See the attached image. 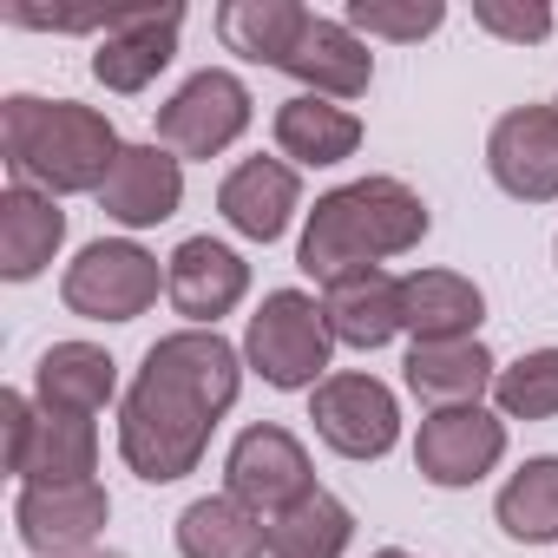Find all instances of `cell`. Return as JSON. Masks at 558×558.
<instances>
[{"label": "cell", "instance_id": "cell-9", "mask_svg": "<svg viewBox=\"0 0 558 558\" xmlns=\"http://www.w3.org/2000/svg\"><path fill=\"white\" fill-rule=\"evenodd\" d=\"M310 421H316V434H323L342 460H381V453L401 440L395 388L375 381V375H329V381L310 395Z\"/></svg>", "mask_w": 558, "mask_h": 558}, {"label": "cell", "instance_id": "cell-6", "mask_svg": "<svg viewBox=\"0 0 558 558\" xmlns=\"http://www.w3.org/2000/svg\"><path fill=\"white\" fill-rule=\"evenodd\" d=\"M158 256L145 250V243H132V236H99V243H86L73 263H66V276H60V296H66V310L73 316H86V323H138L151 303H158Z\"/></svg>", "mask_w": 558, "mask_h": 558}, {"label": "cell", "instance_id": "cell-12", "mask_svg": "<svg viewBox=\"0 0 558 558\" xmlns=\"http://www.w3.org/2000/svg\"><path fill=\"white\" fill-rule=\"evenodd\" d=\"M165 296L191 329H217L250 296V263L217 236H184L165 263Z\"/></svg>", "mask_w": 558, "mask_h": 558}, {"label": "cell", "instance_id": "cell-3", "mask_svg": "<svg viewBox=\"0 0 558 558\" xmlns=\"http://www.w3.org/2000/svg\"><path fill=\"white\" fill-rule=\"evenodd\" d=\"M0 145H8L14 184H34L47 197L99 191L125 151L106 112L80 99H34V93H14L0 106Z\"/></svg>", "mask_w": 558, "mask_h": 558}, {"label": "cell", "instance_id": "cell-16", "mask_svg": "<svg viewBox=\"0 0 558 558\" xmlns=\"http://www.w3.org/2000/svg\"><path fill=\"white\" fill-rule=\"evenodd\" d=\"M296 204H303V184H296V171H290L283 158H243V165L217 184L223 223H230L236 236H250V243H276V236L290 230Z\"/></svg>", "mask_w": 558, "mask_h": 558}, {"label": "cell", "instance_id": "cell-21", "mask_svg": "<svg viewBox=\"0 0 558 558\" xmlns=\"http://www.w3.org/2000/svg\"><path fill=\"white\" fill-rule=\"evenodd\" d=\"M119 395V362L93 342H53L34 368V401L47 414H106V401Z\"/></svg>", "mask_w": 558, "mask_h": 558}, {"label": "cell", "instance_id": "cell-24", "mask_svg": "<svg viewBox=\"0 0 558 558\" xmlns=\"http://www.w3.org/2000/svg\"><path fill=\"white\" fill-rule=\"evenodd\" d=\"M303 27H310V8H296V0H230V8H217L223 47L256 66H276V73L290 66Z\"/></svg>", "mask_w": 558, "mask_h": 558}, {"label": "cell", "instance_id": "cell-19", "mask_svg": "<svg viewBox=\"0 0 558 558\" xmlns=\"http://www.w3.org/2000/svg\"><path fill=\"white\" fill-rule=\"evenodd\" d=\"M60 243H66V210L47 191H34V184L0 191V276L8 283H34Z\"/></svg>", "mask_w": 558, "mask_h": 558}, {"label": "cell", "instance_id": "cell-25", "mask_svg": "<svg viewBox=\"0 0 558 558\" xmlns=\"http://www.w3.org/2000/svg\"><path fill=\"white\" fill-rule=\"evenodd\" d=\"M178 551L184 558H263L269 525L250 506H236L230 493H210V499H191L178 512Z\"/></svg>", "mask_w": 558, "mask_h": 558}, {"label": "cell", "instance_id": "cell-26", "mask_svg": "<svg viewBox=\"0 0 558 558\" xmlns=\"http://www.w3.org/2000/svg\"><path fill=\"white\" fill-rule=\"evenodd\" d=\"M493 519H499V532L519 538V545H551V538H558V453L525 460V466L499 486Z\"/></svg>", "mask_w": 558, "mask_h": 558}, {"label": "cell", "instance_id": "cell-23", "mask_svg": "<svg viewBox=\"0 0 558 558\" xmlns=\"http://www.w3.org/2000/svg\"><path fill=\"white\" fill-rule=\"evenodd\" d=\"M276 145H283V158H296L310 171L316 165H342L362 145V119L349 106H329L316 93H296V99L276 106Z\"/></svg>", "mask_w": 558, "mask_h": 558}, {"label": "cell", "instance_id": "cell-8", "mask_svg": "<svg viewBox=\"0 0 558 558\" xmlns=\"http://www.w3.org/2000/svg\"><path fill=\"white\" fill-rule=\"evenodd\" d=\"M250 132V86L236 73H191L165 106H158V145L171 158H217Z\"/></svg>", "mask_w": 558, "mask_h": 558}, {"label": "cell", "instance_id": "cell-33", "mask_svg": "<svg viewBox=\"0 0 558 558\" xmlns=\"http://www.w3.org/2000/svg\"><path fill=\"white\" fill-rule=\"evenodd\" d=\"M551 112H558V106H551Z\"/></svg>", "mask_w": 558, "mask_h": 558}, {"label": "cell", "instance_id": "cell-1", "mask_svg": "<svg viewBox=\"0 0 558 558\" xmlns=\"http://www.w3.org/2000/svg\"><path fill=\"white\" fill-rule=\"evenodd\" d=\"M243 395V355L217 329H178L145 349L138 381L119 408V453L145 486H171L197 473L210 427Z\"/></svg>", "mask_w": 558, "mask_h": 558}, {"label": "cell", "instance_id": "cell-2", "mask_svg": "<svg viewBox=\"0 0 558 558\" xmlns=\"http://www.w3.org/2000/svg\"><path fill=\"white\" fill-rule=\"evenodd\" d=\"M427 223L434 217H427L421 191H408L401 178H355V184L316 197L296 263L329 290V283H342V276H355V269H381L388 256L414 250L427 236Z\"/></svg>", "mask_w": 558, "mask_h": 558}, {"label": "cell", "instance_id": "cell-20", "mask_svg": "<svg viewBox=\"0 0 558 558\" xmlns=\"http://www.w3.org/2000/svg\"><path fill=\"white\" fill-rule=\"evenodd\" d=\"M401 368H408L414 401H427L434 414L440 408H480V395L499 381V362L480 349V336L473 342H414Z\"/></svg>", "mask_w": 558, "mask_h": 558}, {"label": "cell", "instance_id": "cell-4", "mask_svg": "<svg viewBox=\"0 0 558 558\" xmlns=\"http://www.w3.org/2000/svg\"><path fill=\"white\" fill-rule=\"evenodd\" d=\"M329 349H336L329 316L303 290H269L263 310L250 316V336H243V355L269 388H323Z\"/></svg>", "mask_w": 558, "mask_h": 558}, {"label": "cell", "instance_id": "cell-15", "mask_svg": "<svg viewBox=\"0 0 558 558\" xmlns=\"http://www.w3.org/2000/svg\"><path fill=\"white\" fill-rule=\"evenodd\" d=\"M178 27H184V8H158V14L132 8V14H119V27L93 53V80L106 93H145L178 53Z\"/></svg>", "mask_w": 558, "mask_h": 558}, {"label": "cell", "instance_id": "cell-31", "mask_svg": "<svg viewBox=\"0 0 558 558\" xmlns=\"http://www.w3.org/2000/svg\"><path fill=\"white\" fill-rule=\"evenodd\" d=\"M375 558H414V551H401V545H388V551H375Z\"/></svg>", "mask_w": 558, "mask_h": 558}, {"label": "cell", "instance_id": "cell-10", "mask_svg": "<svg viewBox=\"0 0 558 558\" xmlns=\"http://www.w3.org/2000/svg\"><path fill=\"white\" fill-rule=\"evenodd\" d=\"M506 460V414L486 408H440L414 434V466L434 486H480Z\"/></svg>", "mask_w": 558, "mask_h": 558}, {"label": "cell", "instance_id": "cell-28", "mask_svg": "<svg viewBox=\"0 0 558 558\" xmlns=\"http://www.w3.org/2000/svg\"><path fill=\"white\" fill-rule=\"evenodd\" d=\"M493 401L506 421H551L558 414V349H532L512 368H499Z\"/></svg>", "mask_w": 558, "mask_h": 558}, {"label": "cell", "instance_id": "cell-7", "mask_svg": "<svg viewBox=\"0 0 558 558\" xmlns=\"http://www.w3.org/2000/svg\"><path fill=\"white\" fill-rule=\"evenodd\" d=\"M223 486H230V499L250 506L256 519H276V512H290V506H303V499L316 493V466H310V453H303V440H296L290 427L263 421V427H243V434L230 440Z\"/></svg>", "mask_w": 558, "mask_h": 558}, {"label": "cell", "instance_id": "cell-11", "mask_svg": "<svg viewBox=\"0 0 558 558\" xmlns=\"http://www.w3.org/2000/svg\"><path fill=\"white\" fill-rule=\"evenodd\" d=\"M486 171L519 204L558 197V112L551 106H512L486 132Z\"/></svg>", "mask_w": 558, "mask_h": 558}, {"label": "cell", "instance_id": "cell-29", "mask_svg": "<svg viewBox=\"0 0 558 558\" xmlns=\"http://www.w3.org/2000/svg\"><path fill=\"white\" fill-rule=\"evenodd\" d=\"M440 21H447L440 0H408V8H395V0H349V27L368 40H421Z\"/></svg>", "mask_w": 558, "mask_h": 558}, {"label": "cell", "instance_id": "cell-18", "mask_svg": "<svg viewBox=\"0 0 558 558\" xmlns=\"http://www.w3.org/2000/svg\"><path fill=\"white\" fill-rule=\"evenodd\" d=\"M283 73L303 80L316 99H362L368 80H375V53L362 47V34L349 21L310 14V27H303V40H296V53H290Z\"/></svg>", "mask_w": 558, "mask_h": 558}, {"label": "cell", "instance_id": "cell-22", "mask_svg": "<svg viewBox=\"0 0 558 558\" xmlns=\"http://www.w3.org/2000/svg\"><path fill=\"white\" fill-rule=\"evenodd\" d=\"M323 316H329V336L349 342V349H381L401 336V276L388 269H355L342 283L323 290Z\"/></svg>", "mask_w": 558, "mask_h": 558}, {"label": "cell", "instance_id": "cell-32", "mask_svg": "<svg viewBox=\"0 0 558 558\" xmlns=\"http://www.w3.org/2000/svg\"><path fill=\"white\" fill-rule=\"evenodd\" d=\"M80 558H125V551H80Z\"/></svg>", "mask_w": 558, "mask_h": 558}, {"label": "cell", "instance_id": "cell-14", "mask_svg": "<svg viewBox=\"0 0 558 558\" xmlns=\"http://www.w3.org/2000/svg\"><path fill=\"white\" fill-rule=\"evenodd\" d=\"M178 204H184V158H171L165 145H125L112 178L99 184V210L125 230H151L178 217Z\"/></svg>", "mask_w": 558, "mask_h": 558}, {"label": "cell", "instance_id": "cell-17", "mask_svg": "<svg viewBox=\"0 0 558 558\" xmlns=\"http://www.w3.org/2000/svg\"><path fill=\"white\" fill-rule=\"evenodd\" d=\"M486 296L460 269H414L401 276V329L414 342H473Z\"/></svg>", "mask_w": 558, "mask_h": 558}, {"label": "cell", "instance_id": "cell-30", "mask_svg": "<svg viewBox=\"0 0 558 558\" xmlns=\"http://www.w3.org/2000/svg\"><path fill=\"white\" fill-rule=\"evenodd\" d=\"M473 21L486 34H499V40H545L551 34V14L545 8H499V0H480Z\"/></svg>", "mask_w": 558, "mask_h": 558}, {"label": "cell", "instance_id": "cell-13", "mask_svg": "<svg viewBox=\"0 0 558 558\" xmlns=\"http://www.w3.org/2000/svg\"><path fill=\"white\" fill-rule=\"evenodd\" d=\"M112 499L99 480H73V486H21L14 499V525L40 558H80L93 551V538L106 532Z\"/></svg>", "mask_w": 558, "mask_h": 558}, {"label": "cell", "instance_id": "cell-5", "mask_svg": "<svg viewBox=\"0 0 558 558\" xmlns=\"http://www.w3.org/2000/svg\"><path fill=\"white\" fill-rule=\"evenodd\" d=\"M0 421H8V473H21V486H73L99 473V427L86 414H47L14 388L0 395Z\"/></svg>", "mask_w": 558, "mask_h": 558}, {"label": "cell", "instance_id": "cell-27", "mask_svg": "<svg viewBox=\"0 0 558 558\" xmlns=\"http://www.w3.org/2000/svg\"><path fill=\"white\" fill-rule=\"evenodd\" d=\"M349 538H355V512L323 486L303 506L269 519V558H342Z\"/></svg>", "mask_w": 558, "mask_h": 558}]
</instances>
